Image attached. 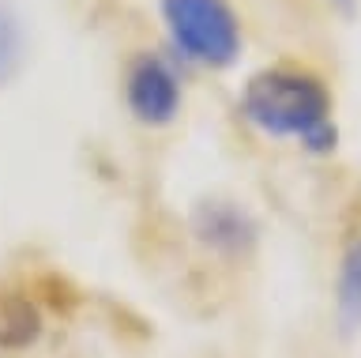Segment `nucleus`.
I'll return each mask as SVG.
<instances>
[{
  "instance_id": "1",
  "label": "nucleus",
  "mask_w": 361,
  "mask_h": 358,
  "mask_svg": "<svg viewBox=\"0 0 361 358\" xmlns=\"http://www.w3.org/2000/svg\"><path fill=\"white\" fill-rule=\"evenodd\" d=\"M241 114L267 136H293L309 151L335 148L338 132L331 121V98L324 83L298 68H267L245 83Z\"/></svg>"
},
{
  "instance_id": "2",
  "label": "nucleus",
  "mask_w": 361,
  "mask_h": 358,
  "mask_svg": "<svg viewBox=\"0 0 361 358\" xmlns=\"http://www.w3.org/2000/svg\"><path fill=\"white\" fill-rule=\"evenodd\" d=\"M162 16L173 42L192 61L222 68L241 49V27L226 0H162Z\"/></svg>"
},
{
  "instance_id": "3",
  "label": "nucleus",
  "mask_w": 361,
  "mask_h": 358,
  "mask_svg": "<svg viewBox=\"0 0 361 358\" xmlns=\"http://www.w3.org/2000/svg\"><path fill=\"white\" fill-rule=\"evenodd\" d=\"M128 106L143 125H166L180 106V83L166 61L140 57L128 72Z\"/></svg>"
},
{
  "instance_id": "4",
  "label": "nucleus",
  "mask_w": 361,
  "mask_h": 358,
  "mask_svg": "<svg viewBox=\"0 0 361 358\" xmlns=\"http://www.w3.org/2000/svg\"><path fill=\"white\" fill-rule=\"evenodd\" d=\"M338 324L346 332L361 328V238L346 249L343 268H338Z\"/></svg>"
},
{
  "instance_id": "5",
  "label": "nucleus",
  "mask_w": 361,
  "mask_h": 358,
  "mask_svg": "<svg viewBox=\"0 0 361 358\" xmlns=\"http://www.w3.org/2000/svg\"><path fill=\"white\" fill-rule=\"evenodd\" d=\"M38 313L30 302L16 294H0V347H27L38 335Z\"/></svg>"
},
{
  "instance_id": "6",
  "label": "nucleus",
  "mask_w": 361,
  "mask_h": 358,
  "mask_svg": "<svg viewBox=\"0 0 361 358\" xmlns=\"http://www.w3.org/2000/svg\"><path fill=\"white\" fill-rule=\"evenodd\" d=\"M200 234L203 238H211L214 245H241L248 238V222L237 208L230 204H211L200 211Z\"/></svg>"
},
{
  "instance_id": "7",
  "label": "nucleus",
  "mask_w": 361,
  "mask_h": 358,
  "mask_svg": "<svg viewBox=\"0 0 361 358\" xmlns=\"http://www.w3.org/2000/svg\"><path fill=\"white\" fill-rule=\"evenodd\" d=\"M19 61H23V23L11 12L8 0H0V87L16 76Z\"/></svg>"
}]
</instances>
